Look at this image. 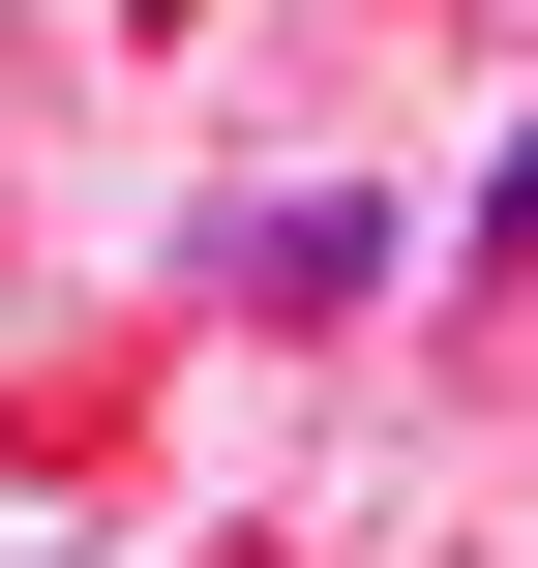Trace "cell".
I'll list each match as a JSON object with an SVG mask.
<instances>
[{"label": "cell", "instance_id": "obj_2", "mask_svg": "<svg viewBox=\"0 0 538 568\" xmlns=\"http://www.w3.org/2000/svg\"><path fill=\"white\" fill-rule=\"evenodd\" d=\"M479 240H509V270H538V150H509V210H479Z\"/></svg>", "mask_w": 538, "mask_h": 568}, {"label": "cell", "instance_id": "obj_1", "mask_svg": "<svg viewBox=\"0 0 538 568\" xmlns=\"http://www.w3.org/2000/svg\"><path fill=\"white\" fill-rule=\"evenodd\" d=\"M210 270H240L270 329H359V300H389V210H359V180H300V210H240Z\"/></svg>", "mask_w": 538, "mask_h": 568}]
</instances>
